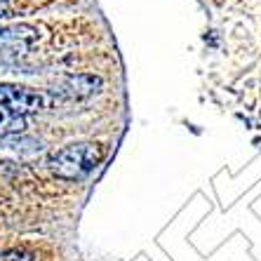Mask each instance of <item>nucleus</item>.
Returning a JSON list of instances; mask_svg holds the SVG:
<instances>
[{
    "mask_svg": "<svg viewBox=\"0 0 261 261\" xmlns=\"http://www.w3.org/2000/svg\"><path fill=\"white\" fill-rule=\"evenodd\" d=\"M0 261H36V259L26 249H7L5 254L0 256Z\"/></svg>",
    "mask_w": 261,
    "mask_h": 261,
    "instance_id": "423d86ee",
    "label": "nucleus"
},
{
    "mask_svg": "<svg viewBox=\"0 0 261 261\" xmlns=\"http://www.w3.org/2000/svg\"><path fill=\"white\" fill-rule=\"evenodd\" d=\"M38 45V31L29 24L0 26V64H12Z\"/></svg>",
    "mask_w": 261,
    "mask_h": 261,
    "instance_id": "7ed1b4c3",
    "label": "nucleus"
},
{
    "mask_svg": "<svg viewBox=\"0 0 261 261\" xmlns=\"http://www.w3.org/2000/svg\"><path fill=\"white\" fill-rule=\"evenodd\" d=\"M99 87H101V80L97 75L78 73V75H64L61 80H57L55 94L61 99H87L97 94Z\"/></svg>",
    "mask_w": 261,
    "mask_h": 261,
    "instance_id": "20e7f679",
    "label": "nucleus"
},
{
    "mask_svg": "<svg viewBox=\"0 0 261 261\" xmlns=\"http://www.w3.org/2000/svg\"><path fill=\"white\" fill-rule=\"evenodd\" d=\"M103 160V148L92 141H83V144H68L64 148L52 153L49 158V170L55 172L59 179H83L90 174L94 167Z\"/></svg>",
    "mask_w": 261,
    "mask_h": 261,
    "instance_id": "f257e3e1",
    "label": "nucleus"
},
{
    "mask_svg": "<svg viewBox=\"0 0 261 261\" xmlns=\"http://www.w3.org/2000/svg\"><path fill=\"white\" fill-rule=\"evenodd\" d=\"M26 129V120L21 116H14L12 111H7L3 103H0V137L5 134H17Z\"/></svg>",
    "mask_w": 261,
    "mask_h": 261,
    "instance_id": "39448f33",
    "label": "nucleus"
},
{
    "mask_svg": "<svg viewBox=\"0 0 261 261\" xmlns=\"http://www.w3.org/2000/svg\"><path fill=\"white\" fill-rule=\"evenodd\" d=\"M7 14H10V3H7V0H0V19L7 17Z\"/></svg>",
    "mask_w": 261,
    "mask_h": 261,
    "instance_id": "0eeeda50",
    "label": "nucleus"
},
{
    "mask_svg": "<svg viewBox=\"0 0 261 261\" xmlns=\"http://www.w3.org/2000/svg\"><path fill=\"white\" fill-rule=\"evenodd\" d=\"M0 103L7 111H12L14 116L24 118L29 113H40V111L52 109L55 97L21 85H0Z\"/></svg>",
    "mask_w": 261,
    "mask_h": 261,
    "instance_id": "f03ea898",
    "label": "nucleus"
}]
</instances>
